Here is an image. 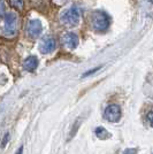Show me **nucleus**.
<instances>
[{
    "label": "nucleus",
    "instance_id": "1",
    "mask_svg": "<svg viewBox=\"0 0 153 154\" xmlns=\"http://www.w3.org/2000/svg\"><path fill=\"white\" fill-rule=\"evenodd\" d=\"M109 15L104 11H96L91 15V26L97 32H105L109 26Z\"/></svg>",
    "mask_w": 153,
    "mask_h": 154
},
{
    "label": "nucleus",
    "instance_id": "2",
    "mask_svg": "<svg viewBox=\"0 0 153 154\" xmlns=\"http://www.w3.org/2000/svg\"><path fill=\"white\" fill-rule=\"evenodd\" d=\"M81 20V9L73 6L61 14V22L68 28H74L80 23Z\"/></svg>",
    "mask_w": 153,
    "mask_h": 154
},
{
    "label": "nucleus",
    "instance_id": "3",
    "mask_svg": "<svg viewBox=\"0 0 153 154\" xmlns=\"http://www.w3.org/2000/svg\"><path fill=\"white\" fill-rule=\"evenodd\" d=\"M4 35L7 37H13L16 33V26H17V15L13 12H9L4 15Z\"/></svg>",
    "mask_w": 153,
    "mask_h": 154
},
{
    "label": "nucleus",
    "instance_id": "4",
    "mask_svg": "<svg viewBox=\"0 0 153 154\" xmlns=\"http://www.w3.org/2000/svg\"><path fill=\"white\" fill-rule=\"evenodd\" d=\"M121 116H122L121 108L116 103L108 105L105 108V110H104V117H105V120H107L111 123H115L117 122V121H120Z\"/></svg>",
    "mask_w": 153,
    "mask_h": 154
},
{
    "label": "nucleus",
    "instance_id": "5",
    "mask_svg": "<svg viewBox=\"0 0 153 154\" xmlns=\"http://www.w3.org/2000/svg\"><path fill=\"white\" fill-rule=\"evenodd\" d=\"M43 31V24L42 22L37 19H32L28 22L27 24V33L31 38H37L42 35Z\"/></svg>",
    "mask_w": 153,
    "mask_h": 154
},
{
    "label": "nucleus",
    "instance_id": "6",
    "mask_svg": "<svg viewBox=\"0 0 153 154\" xmlns=\"http://www.w3.org/2000/svg\"><path fill=\"white\" fill-rule=\"evenodd\" d=\"M55 47H57L55 39L50 37V36H47V37L43 38V40L40 42V44H39V51H40V53H43V54H50L52 52H54Z\"/></svg>",
    "mask_w": 153,
    "mask_h": 154
},
{
    "label": "nucleus",
    "instance_id": "7",
    "mask_svg": "<svg viewBox=\"0 0 153 154\" xmlns=\"http://www.w3.org/2000/svg\"><path fill=\"white\" fill-rule=\"evenodd\" d=\"M62 43L64 45L69 48V50H74L78 46V37H77L76 33L74 32H67L64 35V38H62Z\"/></svg>",
    "mask_w": 153,
    "mask_h": 154
},
{
    "label": "nucleus",
    "instance_id": "8",
    "mask_svg": "<svg viewBox=\"0 0 153 154\" xmlns=\"http://www.w3.org/2000/svg\"><path fill=\"white\" fill-rule=\"evenodd\" d=\"M37 67H38V59H37V57H35V55L28 57L24 60V62H23V68L27 71H30V72L36 70Z\"/></svg>",
    "mask_w": 153,
    "mask_h": 154
},
{
    "label": "nucleus",
    "instance_id": "9",
    "mask_svg": "<svg viewBox=\"0 0 153 154\" xmlns=\"http://www.w3.org/2000/svg\"><path fill=\"white\" fill-rule=\"evenodd\" d=\"M95 134H96V136L99 138V139H101V140H104V139H107V138H109L111 137V135H109V132L106 130L105 128H102V127H98V128H96V130H95Z\"/></svg>",
    "mask_w": 153,
    "mask_h": 154
},
{
    "label": "nucleus",
    "instance_id": "10",
    "mask_svg": "<svg viewBox=\"0 0 153 154\" xmlns=\"http://www.w3.org/2000/svg\"><path fill=\"white\" fill-rule=\"evenodd\" d=\"M11 6L16 11H22L24 8V0H9Z\"/></svg>",
    "mask_w": 153,
    "mask_h": 154
},
{
    "label": "nucleus",
    "instance_id": "11",
    "mask_svg": "<svg viewBox=\"0 0 153 154\" xmlns=\"http://www.w3.org/2000/svg\"><path fill=\"white\" fill-rule=\"evenodd\" d=\"M80 124H81V121H80V119H78L76 122L74 123V125H73V130H71V132L69 134V139H71L74 136L76 135L77 129H78V127H80Z\"/></svg>",
    "mask_w": 153,
    "mask_h": 154
},
{
    "label": "nucleus",
    "instance_id": "12",
    "mask_svg": "<svg viewBox=\"0 0 153 154\" xmlns=\"http://www.w3.org/2000/svg\"><path fill=\"white\" fill-rule=\"evenodd\" d=\"M99 69H101V66L100 67H96V68H93V69H91V70H88L86 72H84V75L82 77H86V76H90V75H92L93 72H96V71H98Z\"/></svg>",
    "mask_w": 153,
    "mask_h": 154
},
{
    "label": "nucleus",
    "instance_id": "13",
    "mask_svg": "<svg viewBox=\"0 0 153 154\" xmlns=\"http://www.w3.org/2000/svg\"><path fill=\"white\" fill-rule=\"evenodd\" d=\"M5 2H4V0H0V17H2L4 15H5Z\"/></svg>",
    "mask_w": 153,
    "mask_h": 154
},
{
    "label": "nucleus",
    "instance_id": "14",
    "mask_svg": "<svg viewBox=\"0 0 153 154\" xmlns=\"http://www.w3.org/2000/svg\"><path fill=\"white\" fill-rule=\"evenodd\" d=\"M147 121L150 123V125L153 128V110H151V112L147 114Z\"/></svg>",
    "mask_w": 153,
    "mask_h": 154
},
{
    "label": "nucleus",
    "instance_id": "15",
    "mask_svg": "<svg viewBox=\"0 0 153 154\" xmlns=\"http://www.w3.org/2000/svg\"><path fill=\"white\" fill-rule=\"evenodd\" d=\"M137 153V149L136 148H128L124 151V153L123 154H136Z\"/></svg>",
    "mask_w": 153,
    "mask_h": 154
},
{
    "label": "nucleus",
    "instance_id": "16",
    "mask_svg": "<svg viewBox=\"0 0 153 154\" xmlns=\"http://www.w3.org/2000/svg\"><path fill=\"white\" fill-rule=\"evenodd\" d=\"M8 138H9V135H8V134H6V136H5V139H4V143H2V145H1L2 147H4V146H5V145L7 144V141H8Z\"/></svg>",
    "mask_w": 153,
    "mask_h": 154
},
{
    "label": "nucleus",
    "instance_id": "17",
    "mask_svg": "<svg viewBox=\"0 0 153 154\" xmlns=\"http://www.w3.org/2000/svg\"><path fill=\"white\" fill-rule=\"evenodd\" d=\"M22 153H23V147L21 146V147H20L19 149H17V152H16V154H22Z\"/></svg>",
    "mask_w": 153,
    "mask_h": 154
},
{
    "label": "nucleus",
    "instance_id": "18",
    "mask_svg": "<svg viewBox=\"0 0 153 154\" xmlns=\"http://www.w3.org/2000/svg\"><path fill=\"white\" fill-rule=\"evenodd\" d=\"M58 1H66V0H58Z\"/></svg>",
    "mask_w": 153,
    "mask_h": 154
},
{
    "label": "nucleus",
    "instance_id": "19",
    "mask_svg": "<svg viewBox=\"0 0 153 154\" xmlns=\"http://www.w3.org/2000/svg\"><path fill=\"white\" fill-rule=\"evenodd\" d=\"M150 1H151V2H153V0H150Z\"/></svg>",
    "mask_w": 153,
    "mask_h": 154
}]
</instances>
